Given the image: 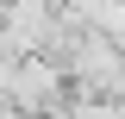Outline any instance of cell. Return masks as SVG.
Masks as SVG:
<instances>
[{
  "instance_id": "6da1fadb",
  "label": "cell",
  "mask_w": 125,
  "mask_h": 119,
  "mask_svg": "<svg viewBox=\"0 0 125 119\" xmlns=\"http://www.w3.org/2000/svg\"><path fill=\"white\" fill-rule=\"evenodd\" d=\"M69 119H125V100H106V94L100 100H75Z\"/></svg>"
}]
</instances>
